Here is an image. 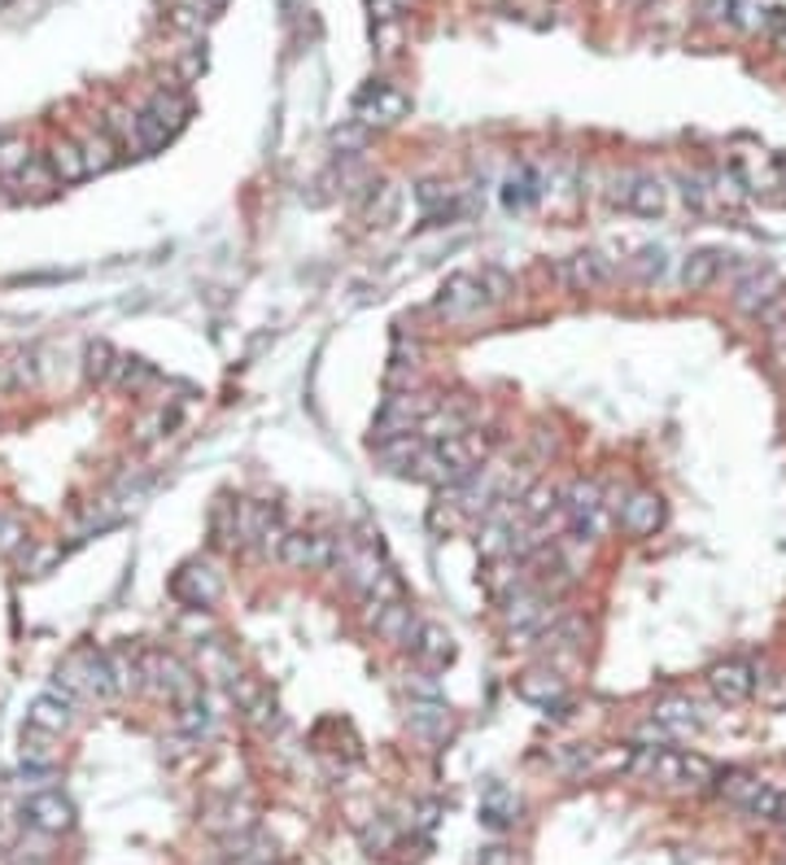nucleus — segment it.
Segmentation results:
<instances>
[{"label":"nucleus","instance_id":"1","mask_svg":"<svg viewBox=\"0 0 786 865\" xmlns=\"http://www.w3.org/2000/svg\"><path fill=\"white\" fill-rule=\"evenodd\" d=\"M713 792L725 800V804H734L738 813H747V817H756V822H783L786 813V795L774 787V783H761L756 774H743V770H716L713 778Z\"/></svg>","mask_w":786,"mask_h":865},{"label":"nucleus","instance_id":"2","mask_svg":"<svg viewBox=\"0 0 786 865\" xmlns=\"http://www.w3.org/2000/svg\"><path fill=\"white\" fill-rule=\"evenodd\" d=\"M144 686H153L171 704H180V700H188V695L202 691L197 673L180 655H171V651H144Z\"/></svg>","mask_w":786,"mask_h":865},{"label":"nucleus","instance_id":"3","mask_svg":"<svg viewBox=\"0 0 786 865\" xmlns=\"http://www.w3.org/2000/svg\"><path fill=\"white\" fill-rule=\"evenodd\" d=\"M612 202L639 218H660L668 211V189L655 175H621L612 184Z\"/></svg>","mask_w":786,"mask_h":865},{"label":"nucleus","instance_id":"4","mask_svg":"<svg viewBox=\"0 0 786 865\" xmlns=\"http://www.w3.org/2000/svg\"><path fill=\"white\" fill-rule=\"evenodd\" d=\"M280 560L297 573H324L337 564V538L328 533H285Z\"/></svg>","mask_w":786,"mask_h":865},{"label":"nucleus","instance_id":"5","mask_svg":"<svg viewBox=\"0 0 786 865\" xmlns=\"http://www.w3.org/2000/svg\"><path fill=\"white\" fill-rule=\"evenodd\" d=\"M171 594L184 603V608H215L218 594H223V577H218L215 564H206V560H193V564H184L180 573L171 577Z\"/></svg>","mask_w":786,"mask_h":865},{"label":"nucleus","instance_id":"6","mask_svg":"<svg viewBox=\"0 0 786 865\" xmlns=\"http://www.w3.org/2000/svg\"><path fill=\"white\" fill-rule=\"evenodd\" d=\"M783 293V281H778V272L774 267H761V263H743L738 267V285H734V311H743V315H761L774 297Z\"/></svg>","mask_w":786,"mask_h":865},{"label":"nucleus","instance_id":"7","mask_svg":"<svg viewBox=\"0 0 786 865\" xmlns=\"http://www.w3.org/2000/svg\"><path fill=\"white\" fill-rule=\"evenodd\" d=\"M22 822L31 831H40V835H67L74 826V804L58 787L35 792L27 795V804H22Z\"/></svg>","mask_w":786,"mask_h":865},{"label":"nucleus","instance_id":"8","mask_svg":"<svg viewBox=\"0 0 786 865\" xmlns=\"http://www.w3.org/2000/svg\"><path fill=\"white\" fill-rule=\"evenodd\" d=\"M407 114V96L394 88V83H367L355 101V123H363L367 132L371 128H389Z\"/></svg>","mask_w":786,"mask_h":865},{"label":"nucleus","instance_id":"9","mask_svg":"<svg viewBox=\"0 0 786 865\" xmlns=\"http://www.w3.org/2000/svg\"><path fill=\"white\" fill-rule=\"evenodd\" d=\"M516 695L524 700V704H533V709H555V718H560V709H564V700H569V686H564V678L551 669V664H533V669H524L520 678H516Z\"/></svg>","mask_w":786,"mask_h":865},{"label":"nucleus","instance_id":"10","mask_svg":"<svg viewBox=\"0 0 786 865\" xmlns=\"http://www.w3.org/2000/svg\"><path fill=\"white\" fill-rule=\"evenodd\" d=\"M67 669L79 678V686H83L88 700H114L119 695L114 673H110V651H96V648L74 651L71 660H67Z\"/></svg>","mask_w":786,"mask_h":865},{"label":"nucleus","instance_id":"11","mask_svg":"<svg viewBox=\"0 0 786 865\" xmlns=\"http://www.w3.org/2000/svg\"><path fill=\"white\" fill-rule=\"evenodd\" d=\"M612 276H616V267H612V258L599 254V250H581V254H572V258L560 263V281H564L572 293H594V288L612 285Z\"/></svg>","mask_w":786,"mask_h":865},{"label":"nucleus","instance_id":"12","mask_svg":"<svg viewBox=\"0 0 786 865\" xmlns=\"http://www.w3.org/2000/svg\"><path fill=\"white\" fill-rule=\"evenodd\" d=\"M616 525H621L630 538H651V533L664 525V499L651 495V490L625 495V503H616Z\"/></svg>","mask_w":786,"mask_h":865},{"label":"nucleus","instance_id":"13","mask_svg":"<svg viewBox=\"0 0 786 865\" xmlns=\"http://www.w3.org/2000/svg\"><path fill=\"white\" fill-rule=\"evenodd\" d=\"M708 686L721 704H743L756 691V664L752 660H721L708 669Z\"/></svg>","mask_w":786,"mask_h":865},{"label":"nucleus","instance_id":"14","mask_svg":"<svg viewBox=\"0 0 786 865\" xmlns=\"http://www.w3.org/2000/svg\"><path fill=\"white\" fill-rule=\"evenodd\" d=\"M218 857H223V865H263L276 862V844L258 826H245V831L218 835Z\"/></svg>","mask_w":786,"mask_h":865},{"label":"nucleus","instance_id":"15","mask_svg":"<svg viewBox=\"0 0 786 865\" xmlns=\"http://www.w3.org/2000/svg\"><path fill=\"white\" fill-rule=\"evenodd\" d=\"M232 700H236V709L254 721V725H263V730L280 725V709H276V700H272V695H267L254 678H232Z\"/></svg>","mask_w":786,"mask_h":865},{"label":"nucleus","instance_id":"16","mask_svg":"<svg viewBox=\"0 0 786 865\" xmlns=\"http://www.w3.org/2000/svg\"><path fill=\"white\" fill-rule=\"evenodd\" d=\"M651 721H660L673 739H686V734L704 730V709L695 700H686V695H668V700H660L651 709Z\"/></svg>","mask_w":786,"mask_h":865},{"label":"nucleus","instance_id":"17","mask_svg":"<svg viewBox=\"0 0 786 865\" xmlns=\"http://www.w3.org/2000/svg\"><path fill=\"white\" fill-rule=\"evenodd\" d=\"M429 441L420 437V432H398V437H380V441H371V450H376V459L389 468V472H411L416 468V459H420V450H425Z\"/></svg>","mask_w":786,"mask_h":865},{"label":"nucleus","instance_id":"18","mask_svg":"<svg viewBox=\"0 0 786 865\" xmlns=\"http://www.w3.org/2000/svg\"><path fill=\"white\" fill-rule=\"evenodd\" d=\"M371 625H376V634L385 639V643H394V648H411L416 643V630H420V621H416V612L398 599V603H385L376 617H371Z\"/></svg>","mask_w":786,"mask_h":865},{"label":"nucleus","instance_id":"19","mask_svg":"<svg viewBox=\"0 0 786 865\" xmlns=\"http://www.w3.org/2000/svg\"><path fill=\"white\" fill-rule=\"evenodd\" d=\"M481 302H486L481 281H477V276H468V272L450 276V281L441 285V297H437V306H441L446 315H472V311H481Z\"/></svg>","mask_w":786,"mask_h":865},{"label":"nucleus","instance_id":"20","mask_svg":"<svg viewBox=\"0 0 786 865\" xmlns=\"http://www.w3.org/2000/svg\"><path fill=\"white\" fill-rule=\"evenodd\" d=\"M481 826H490V831H507V826H516L520 822V795L511 792V787H502L494 783L490 792L481 795Z\"/></svg>","mask_w":786,"mask_h":865},{"label":"nucleus","instance_id":"21","mask_svg":"<svg viewBox=\"0 0 786 865\" xmlns=\"http://www.w3.org/2000/svg\"><path fill=\"white\" fill-rule=\"evenodd\" d=\"M44 166L53 171V180H58V184H79V180H88V166H83L79 141H71V136H58V141L49 144Z\"/></svg>","mask_w":786,"mask_h":865},{"label":"nucleus","instance_id":"22","mask_svg":"<svg viewBox=\"0 0 786 865\" xmlns=\"http://www.w3.org/2000/svg\"><path fill=\"white\" fill-rule=\"evenodd\" d=\"M411 734L416 739H425V743H446L450 739V709L441 704V700H420L416 709H411Z\"/></svg>","mask_w":786,"mask_h":865},{"label":"nucleus","instance_id":"23","mask_svg":"<svg viewBox=\"0 0 786 865\" xmlns=\"http://www.w3.org/2000/svg\"><path fill=\"white\" fill-rule=\"evenodd\" d=\"M71 721H74V709L71 704H62L58 695H49V691L35 695L31 709H27V725H35V730H44V734H58V739L71 730Z\"/></svg>","mask_w":786,"mask_h":865},{"label":"nucleus","instance_id":"24","mask_svg":"<svg viewBox=\"0 0 786 865\" xmlns=\"http://www.w3.org/2000/svg\"><path fill=\"white\" fill-rule=\"evenodd\" d=\"M725 263H729V254H721V250H695V254L682 263V285L691 288V293L713 288L716 276L725 272Z\"/></svg>","mask_w":786,"mask_h":865},{"label":"nucleus","instance_id":"25","mask_svg":"<svg viewBox=\"0 0 786 865\" xmlns=\"http://www.w3.org/2000/svg\"><path fill=\"white\" fill-rule=\"evenodd\" d=\"M254 817H258V808H254V800H249V795H223L215 808H211V826H215L218 835H232V831L258 826Z\"/></svg>","mask_w":786,"mask_h":865},{"label":"nucleus","instance_id":"26","mask_svg":"<svg viewBox=\"0 0 786 865\" xmlns=\"http://www.w3.org/2000/svg\"><path fill=\"white\" fill-rule=\"evenodd\" d=\"M144 110H149V114H153V119H157L171 136H175V132L184 128V119L193 114V105H188V96H184L180 88H157V92L149 96V105H144Z\"/></svg>","mask_w":786,"mask_h":865},{"label":"nucleus","instance_id":"27","mask_svg":"<svg viewBox=\"0 0 786 865\" xmlns=\"http://www.w3.org/2000/svg\"><path fill=\"white\" fill-rule=\"evenodd\" d=\"M62 761V747H58V734H44L35 725L22 730V765L27 770H58Z\"/></svg>","mask_w":786,"mask_h":865},{"label":"nucleus","instance_id":"28","mask_svg":"<svg viewBox=\"0 0 786 865\" xmlns=\"http://www.w3.org/2000/svg\"><path fill=\"white\" fill-rule=\"evenodd\" d=\"M79 153H83L88 175H101V171H110V166L119 162V144H114V136H110L105 128H88V132L79 136Z\"/></svg>","mask_w":786,"mask_h":865},{"label":"nucleus","instance_id":"29","mask_svg":"<svg viewBox=\"0 0 786 865\" xmlns=\"http://www.w3.org/2000/svg\"><path fill=\"white\" fill-rule=\"evenodd\" d=\"M411 651L429 664V669H441V664H450L455 660V639L441 630V625H432V621H425L420 630H416V643H411Z\"/></svg>","mask_w":786,"mask_h":865},{"label":"nucleus","instance_id":"30","mask_svg":"<svg viewBox=\"0 0 786 865\" xmlns=\"http://www.w3.org/2000/svg\"><path fill=\"white\" fill-rule=\"evenodd\" d=\"M110 673H114L119 695H136V691H144V655L141 651H132V648L110 651Z\"/></svg>","mask_w":786,"mask_h":865},{"label":"nucleus","instance_id":"31","mask_svg":"<svg viewBox=\"0 0 786 865\" xmlns=\"http://www.w3.org/2000/svg\"><path fill=\"white\" fill-rule=\"evenodd\" d=\"M180 713H175V725H180V734H188V739H202V734H211L215 730V713H211V700L197 691V695H188V700H180L175 704Z\"/></svg>","mask_w":786,"mask_h":865},{"label":"nucleus","instance_id":"32","mask_svg":"<svg viewBox=\"0 0 786 865\" xmlns=\"http://www.w3.org/2000/svg\"><path fill=\"white\" fill-rule=\"evenodd\" d=\"M630 276H634L639 285L664 281V276H668V250H664V245H643V250L630 258Z\"/></svg>","mask_w":786,"mask_h":865},{"label":"nucleus","instance_id":"33","mask_svg":"<svg viewBox=\"0 0 786 865\" xmlns=\"http://www.w3.org/2000/svg\"><path fill=\"white\" fill-rule=\"evenodd\" d=\"M538 193H542V189H538V175H533L529 166H520V171L507 180V189H502V206H507V211H529V206L538 202Z\"/></svg>","mask_w":786,"mask_h":865},{"label":"nucleus","instance_id":"34","mask_svg":"<svg viewBox=\"0 0 786 865\" xmlns=\"http://www.w3.org/2000/svg\"><path fill=\"white\" fill-rule=\"evenodd\" d=\"M734 27L743 31H765L769 18H774V4L769 0H729V13H725Z\"/></svg>","mask_w":786,"mask_h":865},{"label":"nucleus","instance_id":"35","mask_svg":"<svg viewBox=\"0 0 786 865\" xmlns=\"http://www.w3.org/2000/svg\"><path fill=\"white\" fill-rule=\"evenodd\" d=\"M114 363H119V355L110 350V342H92V346L83 350V376H88L92 385H101V380L114 376Z\"/></svg>","mask_w":786,"mask_h":865},{"label":"nucleus","instance_id":"36","mask_svg":"<svg viewBox=\"0 0 786 865\" xmlns=\"http://www.w3.org/2000/svg\"><path fill=\"white\" fill-rule=\"evenodd\" d=\"M27 162H31V149H27L22 136H4L0 141V180H18L27 171Z\"/></svg>","mask_w":786,"mask_h":865},{"label":"nucleus","instance_id":"37","mask_svg":"<svg viewBox=\"0 0 786 865\" xmlns=\"http://www.w3.org/2000/svg\"><path fill=\"white\" fill-rule=\"evenodd\" d=\"M153 376H157V372H153L144 359H119L114 363V380H119L123 389H132V394H141L144 385H153Z\"/></svg>","mask_w":786,"mask_h":865},{"label":"nucleus","instance_id":"38","mask_svg":"<svg viewBox=\"0 0 786 865\" xmlns=\"http://www.w3.org/2000/svg\"><path fill=\"white\" fill-rule=\"evenodd\" d=\"M477 281H481V293H486L490 302H507V297L516 293V281H511L502 267H481V276H477Z\"/></svg>","mask_w":786,"mask_h":865},{"label":"nucleus","instance_id":"39","mask_svg":"<svg viewBox=\"0 0 786 865\" xmlns=\"http://www.w3.org/2000/svg\"><path fill=\"white\" fill-rule=\"evenodd\" d=\"M398 211V189L394 184H380V189H371V206H367V218L371 223H389Z\"/></svg>","mask_w":786,"mask_h":865},{"label":"nucleus","instance_id":"40","mask_svg":"<svg viewBox=\"0 0 786 865\" xmlns=\"http://www.w3.org/2000/svg\"><path fill=\"white\" fill-rule=\"evenodd\" d=\"M363 144H367V128H363V123H346V128L333 132V149H341V157L363 153Z\"/></svg>","mask_w":786,"mask_h":865},{"label":"nucleus","instance_id":"41","mask_svg":"<svg viewBox=\"0 0 786 865\" xmlns=\"http://www.w3.org/2000/svg\"><path fill=\"white\" fill-rule=\"evenodd\" d=\"M101 128L114 136V144H132V141H136V114H127V110H110V119H105Z\"/></svg>","mask_w":786,"mask_h":865},{"label":"nucleus","instance_id":"42","mask_svg":"<svg viewBox=\"0 0 786 865\" xmlns=\"http://www.w3.org/2000/svg\"><path fill=\"white\" fill-rule=\"evenodd\" d=\"M22 542H27L22 525H18L13 516H0V551H4V556H13V551H18Z\"/></svg>","mask_w":786,"mask_h":865},{"label":"nucleus","instance_id":"43","mask_svg":"<svg viewBox=\"0 0 786 865\" xmlns=\"http://www.w3.org/2000/svg\"><path fill=\"white\" fill-rule=\"evenodd\" d=\"M407 691H411V700H441V682L429 673H416L411 682H407Z\"/></svg>","mask_w":786,"mask_h":865},{"label":"nucleus","instance_id":"44","mask_svg":"<svg viewBox=\"0 0 786 865\" xmlns=\"http://www.w3.org/2000/svg\"><path fill=\"white\" fill-rule=\"evenodd\" d=\"M477 865H516V853H511L507 844H486V848L477 853Z\"/></svg>","mask_w":786,"mask_h":865},{"label":"nucleus","instance_id":"45","mask_svg":"<svg viewBox=\"0 0 786 865\" xmlns=\"http://www.w3.org/2000/svg\"><path fill=\"white\" fill-rule=\"evenodd\" d=\"M765 31H769V40H774V44L786 53V13L783 9H774V18H769V27H765Z\"/></svg>","mask_w":786,"mask_h":865},{"label":"nucleus","instance_id":"46","mask_svg":"<svg viewBox=\"0 0 786 865\" xmlns=\"http://www.w3.org/2000/svg\"><path fill=\"white\" fill-rule=\"evenodd\" d=\"M9 865H53V862H49V857H40V853H27V848H22V853H18Z\"/></svg>","mask_w":786,"mask_h":865},{"label":"nucleus","instance_id":"47","mask_svg":"<svg viewBox=\"0 0 786 865\" xmlns=\"http://www.w3.org/2000/svg\"><path fill=\"white\" fill-rule=\"evenodd\" d=\"M778 367H783V372H786V333H783V337H778Z\"/></svg>","mask_w":786,"mask_h":865},{"label":"nucleus","instance_id":"48","mask_svg":"<svg viewBox=\"0 0 786 865\" xmlns=\"http://www.w3.org/2000/svg\"><path fill=\"white\" fill-rule=\"evenodd\" d=\"M263 865H276V862H263Z\"/></svg>","mask_w":786,"mask_h":865}]
</instances>
